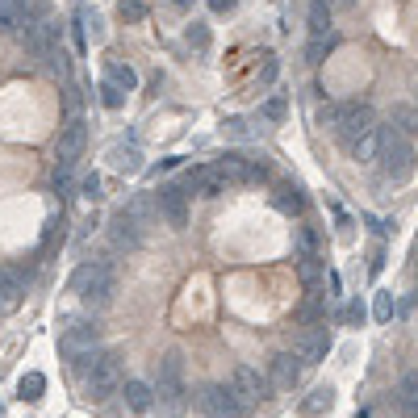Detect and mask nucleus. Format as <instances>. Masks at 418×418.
<instances>
[{
	"label": "nucleus",
	"instance_id": "1",
	"mask_svg": "<svg viewBox=\"0 0 418 418\" xmlns=\"http://www.w3.org/2000/svg\"><path fill=\"white\" fill-rule=\"evenodd\" d=\"M381 176L389 185H406L414 176V146L397 126H385V142H381V159H376Z\"/></svg>",
	"mask_w": 418,
	"mask_h": 418
},
{
	"label": "nucleus",
	"instance_id": "2",
	"mask_svg": "<svg viewBox=\"0 0 418 418\" xmlns=\"http://www.w3.org/2000/svg\"><path fill=\"white\" fill-rule=\"evenodd\" d=\"M113 289H117V277H113V264L105 260H93V264H80L76 277H71V293H80L88 306H109L113 301Z\"/></svg>",
	"mask_w": 418,
	"mask_h": 418
},
{
	"label": "nucleus",
	"instance_id": "3",
	"mask_svg": "<svg viewBox=\"0 0 418 418\" xmlns=\"http://www.w3.org/2000/svg\"><path fill=\"white\" fill-rule=\"evenodd\" d=\"M117 389H122V364H117L113 352H105L84 368V397L88 402H109Z\"/></svg>",
	"mask_w": 418,
	"mask_h": 418
},
{
	"label": "nucleus",
	"instance_id": "4",
	"mask_svg": "<svg viewBox=\"0 0 418 418\" xmlns=\"http://www.w3.org/2000/svg\"><path fill=\"white\" fill-rule=\"evenodd\" d=\"M368 130H376L372 105H364V100H343V117H339V126H335V139L343 142V146H352V142L364 139Z\"/></svg>",
	"mask_w": 418,
	"mask_h": 418
},
{
	"label": "nucleus",
	"instance_id": "5",
	"mask_svg": "<svg viewBox=\"0 0 418 418\" xmlns=\"http://www.w3.org/2000/svg\"><path fill=\"white\" fill-rule=\"evenodd\" d=\"M100 343V326L96 323H71L59 330V356L63 360H84V356H93V347Z\"/></svg>",
	"mask_w": 418,
	"mask_h": 418
},
{
	"label": "nucleus",
	"instance_id": "6",
	"mask_svg": "<svg viewBox=\"0 0 418 418\" xmlns=\"http://www.w3.org/2000/svg\"><path fill=\"white\" fill-rule=\"evenodd\" d=\"M197 414L201 418H238L243 414V402L231 385H205L197 393Z\"/></svg>",
	"mask_w": 418,
	"mask_h": 418
},
{
	"label": "nucleus",
	"instance_id": "7",
	"mask_svg": "<svg viewBox=\"0 0 418 418\" xmlns=\"http://www.w3.org/2000/svg\"><path fill=\"white\" fill-rule=\"evenodd\" d=\"M84 142H88V126H84V117H71V122L59 130L54 168H63V172H76V159L84 155Z\"/></svg>",
	"mask_w": 418,
	"mask_h": 418
},
{
	"label": "nucleus",
	"instance_id": "8",
	"mask_svg": "<svg viewBox=\"0 0 418 418\" xmlns=\"http://www.w3.org/2000/svg\"><path fill=\"white\" fill-rule=\"evenodd\" d=\"M155 209H159V218H163L172 231H185L188 226V192L180 185H159Z\"/></svg>",
	"mask_w": 418,
	"mask_h": 418
},
{
	"label": "nucleus",
	"instance_id": "9",
	"mask_svg": "<svg viewBox=\"0 0 418 418\" xmlns=\"http://www.w3.org/2000/svg\"><path fill=\"white\" fill-rule=\"evenodd\" d=\"M231 389L238 393V402H243V406H255L260 397H268V376H264L260 368H251V364H234Z\"/></svg>",
	"mask_w": 418,
	"mask_h": 418
},
{
	"label": "nucleus",
	"instance_id": "10",
	"mask_svg": "<svg viewBox=\"0 0 418 418\" xmlns=\"http://www.w3.org/2000/svg\"><path fill=\"white\" fill-rule=\"evenodd\" d=\"M185 406H188L185 381H159V385H155V410H159V418H180Z\"/></svg>",
	"mask_w": 418,
	"mask_h": 418
},
{
	"label": "nucleus",
	"instance_id": "11",
	"mask_svg": "<svg viewBox=\"0 0 418 418\" xmlns=\"http://www.w3.org/2000/svg\"><path fill=\"white\" fill-rule=\"evenodd\" d=\"M293 352L301 356V364H318V360H326V352H330V335H326V326H314V330L297 335V339H293Z\"/></svg>",
	"mask_w": 418,
	"mask_h": 418
},
{
	"label": "nucleus",
	"instance_id": "12",
	"mask_svg": "<svg viewBox=\"0 0 418 418\" xmlns=\"http://www.w3.org/2000/svg\"><path fill=\"white\" fill-rule=\"evenodd\" d=\"M268 381H272L277 389H293V385L301 381V356H297V352H277L272 364H268Z\"/></svg>",
	"mask_w": 418,
	"mask_h": 418
},
{
	"label": "nucleus",
	"instance_id": "13",
	"mask_svg": "<svg viewBox=\"0 0 418 418\" xmlns=\"http://www.w3.org/2000/svg\"><path fill=\"white\" fill-rule=\"evenodd\" d=\"M21 293H25V277L17 268H0V314L17 310L21 306Z\"/></svg>",
	"mask_w": 418,
	"mask_h": 418
},
{
	"label": "nucleus",
	"instance_id": "14",
	"mask_svg": "<svg viewBox=\"0 0 418 418\" xmlns=\"http://www.w3.org/2000/svg\"><path fill=\"white\" fill-rule=\"evenodd\" d=\"M122 397H126V410H130V414H151V410H155V389H151L146 381H126Z\"/></svg>",
	"mask_w": 418,
	"mask_h": 418
},
{
	"label": "nucleus",
	"instance_id": "15",
	"mask_svg": "<svg viewBox=\"0 0 418 418\" xmlns=\"http://www.w3.org/2000/svg\"><path fill=\"white\" fill-rule=\"evenodd\" d=\"M381 142H385V126H376V130H368L360 142H352L347 151H352V159L356 163H376L381 159Z\"/></svg>",
	"mask_w": 418,
	"mask_h": 418
},
{
	"label": "nucleus",
	"instance_id": "16",
	"mask_svg": "<svg viewBox=\"0 0 418 418\" xmlns=\"http://www.w3.org/2000/svg\"><path fill=\"white\" fill-rule=\"evenodd\" d=\"M113 243H117V247H126V251H134V247L142 243V234H139V222H134V218H130L126 209H122V214L113 218Z\"/></svg>",
	"mask_w": 418,
	"mask_h": 418
},
{
	"label": "nucleus",
	"instance_id": "17",
	"mask_svg": "<svg viewBox=\"0 0 418 418\" xmlns=\"http://www.w3.org/2000/svg\"><path fill=\"white\" fill-rule=\"evenodd\" d=\"M25 8L30 0H0V34H13L25 25Z\"/></svg>",
	"mask_w": 418,
	"mask_h": 418
},
{
	"label": "nucleus",
	"instance_id": "18",
	"mask_svg": "<svg viewBox=\"0 0 418 418\" xmlns=\"http://www.w3.org/2000/svg\"><path fill=\"white\" fill-rule=\"evenodd\" d=\"M330 4L326 0H314L310 4V13H306V21H310V38H330Z\"/></svg>",
	"mask_w": 418,
	"mask_h": 418
},
{
	"label": "nucleus",
	"instance_id": "19",
	"mask_svg": "<svg viewBox=\"0 0 418 418\" xmlns=\"http://www.w3.org/2000/svg\"><path fill=\"white\" fill-rule=\"evenodd\" d=\"M323 318H326V297H323V293H310V297L297 306V323H306L310 330H314Z\"/></svg>",
	"mask_w": 418,
	"mask_h": 418
},
{
	"label": "nucleus",
	"instance_id": "20",
	"mask_svg": "<svg viewBox=\"0 0 418 418\" xmlns=\"http://www.w3.org/2000/svg\"><path fill=\"white\" fill-rule=\"evenodd\" d=\"M105 80H109V84H117L122 93H130V88L139 84V71H134L130 63H109V67H105Z\"/></svg>",
	"mask_w": 418,
	"mask_h": 418
},
{
	"label": "nucleus",
	"instance_id": "21",
	"mask_svg": "<svg viewBox=\"0 0 418 418\" xmlns=\"http://www.w3.org/2000/svg\"><path fill=\"white\" fill-rule=\"evenodd\" d=\"M109 159H113V168H117V172H130V176L142 168L139 146H113V151H109Z\"/></svg>",
	"mask_w": 418,
	"mask_h": 418
},
{
	"label": "nucleus",
	"instance_id": "22",
	"mask_svg": "<svg viewBox=\"0 0 418 418\" xmlns=\"http://www.w3.org/2000/svg\"><path fill=\"white\" fill-rule=\"evenodd\" d=\"M330 406H335V393H330V389H314V393H310L297 410H301L306 418H314V414H326Z\"/></svg>",
	"mask_w": 418,
	"mask_h": 418
},
{
	"label": "nucleus",
	"instance_id": "23",
	"mask_svg": "<svg viewBox=\"0 0 418 418\" xmlns=\"http://www.w3.org/2000/svg\"><path fill=\"white\" fill-rule=\"evenodd\" d=\"M277 205L284 214H301V209H306V197H301L297 185H277Z\"/></svg>",
	"mask_w": 418,
	"mask_h": 418
},
{
	"label": "nucleus",
	"instance_id": "24",
	"mask_svg": "<svg viewBox=\"0 0 418 418\" xmlns=\"http://www.w3.org/2000/svg\"><path fill=\"white\" fill-rule=\"evenodd\" d=\"M393 126H397L406 139H414L418 134V109L414 105H393Z\"/></svg>",
	"mask_w": 418,
	"mask_h": 418
},
{
	"label": "nucleus",
	"instance_id": "25",
	"mask_svg": "<svg viewBox=\"0 0 418 418\" xmlns=\"http://www.w3.org/2000/svg\"><path fill=\"white\" fill-rule=\"evenodd\" d=\"M284 113H289V96L284 93H272L260 105V117H264V122H284Z\"/></svg>",
	"mask_w": 418,
	"mask_h": 418
},
{
	"label": "nucleus",
	"instance_id": "26",
	"mask_svg": "<svg viewBox=\"0 0 418 418\" xmlns=\"http://www.w3.org/2000/svg\"><path fill=\"white\" fill-rule=\"evenodd\" d=\"M397 402H402V410H406L410 418H418V376L414 372L402 381V397H397Z\"/></svg>",
	"mask_w": 418,
	"mask_h": 418
},
{
	"label": "nucleus",
	"instance_id": "27",
	"mask_svg": "<svg viewBox=\"0 0 418 418\" xmlns=\"http://www.w3.org/2000/svg\"><path fill=\"white\" fill-rule=\"evenodd\" d=\"M42 389H47V376H42V372H25V376H21V397H25V402H38Z\"/></svg>",
	"mask_w": 418,
	"mask_h": 418
},
{
	"label": "nucleus",
	"instance_id": "28",
	"mask_svg": "<svg viewBox=\"0 0 418 418\" xmlns=\"http://www.w3.org/2000/svg\"><path fill=\"white\" fill-rule=\"evenodd\" d=\"M339 117H343V100H326L323 109H318V126L335 134V126H339Z\"/></svg>",
	"mask_w": 418,
	"mask_h": 418
},
{
	"label": "nucleus",
	"instance_id": "29",
	"mask_svg": "<svg viewBox=\"0 0 418 418\" xmlns=\"http://www.w3.org/2000/svg\"><path fill=\"white\" fill-rule=\"evenodd\" d=\"M100 105H105V109H122V105H126V93L105 80V84H100Z\"/></svg>",
	"mask_w": 418,
	"mask_h": 418
},
{
	"label": "nucleus",
	"instance_id": "30",
	"mask_svg": "<svg viewBox=\"0 0 418 418\" xmlns=\"http://www.w3.org/2000/svg\"><path fill=\"white\" fill-rule=\"evenodd\" d=\"M297 277L306 280V284H318V277H323V264H318V255L301 260V264H297Z\"/></svg>",
	"mask_w": 418,
	"mask_h": 418
},
{
	"label": "nucleus",
	"instance_id": "31",
	"mask_svg": "<svg viewBox=\"0 0 418 418\" xmlns=\"http://www.w3.org/2000/svg\"><path fill=\"white\" fill-rule=\"evenodd\" d=\"M188 47L192 50H209V30H205V25H201V21H192V25H188Z\"/></svg>",
	"mask_w": 418,
	"mask_h": 418
},
{
	"label": "nucleus",
	"instance_id": "32",
	"mask_svg": "<svg viewBox=\"0 0 418 418\" xmlns=\"http://www.w3.org/2000/svg\"><path fill=\"white\" fill-rule=\"evenodd\" d=\"M80 25H84V34H88L93 42L105 38V25H100V17H96V13H80Z\"/></svg>",
	"mask_w": 418,
	"mask_h": 418
},
{
	"label": "nucleus",
	"instance_id": "33",
	"mask_svg": "<svg viewBox=\"0 0 418 418\" xmlns=\"http://www.w3.org/2000/svg\"><path fill=\"white\" fill-rule=\"evenodd\" d=\"M47 67L59 76V80H67V54H63V47H54V50L47 54Z\"/></svg>",
	"mask_w": 418,
	"mask_h": 418
},
{
	"label": "nucleus",
	"instance_id": "34",
	"mask_svg": "<svg viewBox=\"0 0 418 418\" xmlns=\"http://www.w3.org/2000/svg\"><path fill=\"white\" fill-rule=\"evenodd\" d=\"M326 50H330V38H310V47H306V59H310V63H323Z\"/></svg>",
	"mask_w": 418,
	"mask_h": 418
},
{
	"label": "nucleus",
	"instance_id": "35",
	"mask_svg": "<svg viewBox=\"0 0 418 418\" xmlns=\"http://www.w3.org/2000/svg\"><path fill=\"white\" fill-rule=\"evenodd\" d=\"M80 197H88V201L100 197V176H96V172H88V176L80 180Z\"/></svg>",
	"mask_w": 418,
	"mask_h": 418
},
{
	"label": "nucleus",
	"instance_id": "36",
	"mask_svg": "<svg viewBox=\"0 0 418 418\" xmlns=\"http://www.w3.org/2000/svg\"><path fill=\"white\" fill-rule=\"evenodd\" d=\"M277 71H280L277 54H264V71H260V84H272V80H277Z\"/></svg>",
	"mask_w": 418,
	"mask_h": 418
},
{
	"label": "nucleus",
	"instance_id": "37",
	"mask_svg": "<svg viewBox=\"0 0 418 418\" xmlns=\"http://www.w3.org/2000/svg\"><path fill=\"white\" fill-rule=\"evenodd\" d=\"M226 134H231V139H251V126H247L243 117H231V122H226Z\"/></svg>",
	"mask_w": 418,
	"mask_h": 418
},
{
	"label": "nucleus",
	"instance_id": "38",
	"mask_svg": "<svg viewBox=\"0 0 418 418\" xmlns=\"http://www.w3.org/2000/svg\"><path fill=\"white\" fill-rule=\"evenodd\" d=\"M376 318H381V323H389V318H393V297H389V293H381V297H376Z\"/></svg>",
	"mask_w": 418,
	"mask_h": 418
},
{
	"label": "nucleus",
	"instance_id": "39",
	"mask_svg": "<svg viewBox=\"0 0 418 418\" xmlns=\"http://www.w3.org/2000/svg\"><path fill=\"white\" fill-rule=\"evenodd\" d=\"M122 17H126V21H142V17H146V8H142L139 0H130V4H122Z\"/></svg>",
	"mask_w": 418,
	"mask_h": 418
},
{
	"label": "nucleus",
	"instance_id": "40",
	"mask_svg": "<svg viewBox=\"0 0 418 418\" xmlns=\"http://www.w3.org/2000/svg\"><path fill=\"white\" fill-rule=\"evenodd\" d=\"M347 318H352V323H364V301H352V306H347Z\"/></svg>",
	"mask_w": 418,
	"mask_h": 418
},
{
	"label": "nucleus",
	"instance_id": "41",
	"mask_svg": "<svg viewBox=\"0 0 418 418\" xmlns=\"http://www.w3.org/2000/svg\"><path fill=\"white\" fill-rule=\"evenodd\" d=\"M330 4V13H352L356 8V0H326Z\"/></svg>",
	"mask_w": 418,
	"mask_h": 418
},
{
	"label": "nucleus",
	"instance_id": "42",
	"mask_svg": "<svg viewBox=\"0 0 418 418\" xmlns=\"http://www.w3.org/2000/svg\"><path fill=\"white\" fill-rule=\"evenodd\" d=\"M209 8H214V13H231L234 0H209Z\"/></svg>",
	"mask_w": 418,
	"mask_h": 418
}]
</instances>
